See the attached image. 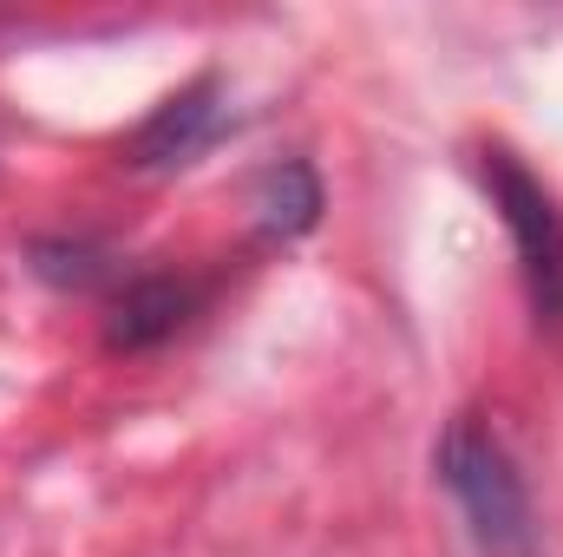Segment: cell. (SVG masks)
<instances>
[{"mask_svg": "<svg viewBox=\"0 0 563 557\" xmlns=\"http://www.w3.org/2000/svg\"><path fill=\"white\" fill-rule=\"evenodd\" d=\"M256 210H263V230H269V237H301V230H314V217H321V184H314V171H308V164H276V171L263 177V190H256Z\"/></svg>", "mask_w": 563, "mask_h": 557, "instance_id": "obj_5", "label": "cell"}, {"mask_svg": "<svg viewBox=\"0 0 563 557\" xmlns=\"http://www.w3.org/2000/svg\"><path fill=\"white\" fill-rule=\"evenodd\" d=\"M217 125H223V92H217V79H197V86L170 92L139 132H132L125 157L139 171H177V164H190L203 144L217 139Z\"/></svg>", "mask_w": 563, "mask_h": 557, "instance_id": "obj_3", "label": "cell"}, {"mask_svg": "<svg viewBox=\"0 0 563 557\" xmlns=\"http://www.w3.org/2000/svg\"><path fill=\"white\" fill-rule=\"evenodd\" d=\"M439 479L445 492L459 499L472 538L492 557H531L538 545V525H531V499H525V479L511 466V452L498 446V433L478 414H459L439 439Z\"/></svg>", "mask_w": 563, "mask_h": 557, "instance_id": "obj_1", "label": "cell"}, {"mask_svg": "<svg viewBox=\"0 0 563 557\" xmlns=\"http://www.w3.org/2000/svg\"><path fill=\"white\" fill-rule=\"evenodd\" d=\"M197 308V288L177 276H139L119 302H112V321H106V341L112 348H157L170 341Z\"/></svg>", "mask_w": 563, "mask_h": 557, "instance_id": "obj_4", "label": "cell"}, {"mask_svg": "<svg viewBox=\"0 0 563 557\" xmlns=\"http://www.w3.org/2000/svg\"><path fill=\"white\" fill-rule=\"evenodd\" d=\"M485 184H492V204H498L511 243H518V270H525L538 321H563V217L551 190L511 151H485Z\"/></svg>", "mask_w": 563, "mask_h": 557, "instance_id": "obj_2", "label": "cell"}, {"mask_svg": "<svg viewBox=\"0 0 563 557\" xmlns=\"http://www.w3.org/2000/svg\"><path fill=\"white\" fill-rule=\"evenodd\" d=\"M33 270L46 282H92L99 276V250H86V243H40Z\"/></svg>", "mask_w": 563, "mask_h": 557, "instance_id": "obj_6", "label": "cell"}]
</instances>
